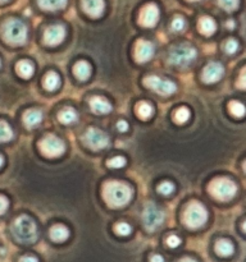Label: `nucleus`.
<instances>
[{"mask_svg":"<svg viewBox=\"0 0 246 262\" xmlns=\"http://www.w3.org/2000/svg\"><path fill=\"white\" fill-rule=\"evenodd\" d=\"M12 233L18 242L30 245L37 239V227L36 223L27 215L17 217L12 225Z\"/></svg>","mask_w":246,"mask_h":262,"instance_id":"7ed1b4c3","label":"nucleus"},{"mask_svg":"<svg viewBox=\"0 0 246 262\" xmlns=\"http://www.w3.org/2000/svg\"><path fill=\"white\" fill-rule=\"evenodd\" d=\"M7 2H9V0H0V3H7Z\"/></svg>","mask_w":246,"mask_h":262,"instance_id":"a18cd8bd","label":"nucleus"},{"mask_svg":"<svg viewBox=\"0 0 246 262\" xmlns=\"http://www.w3.org/2000/svg\"><path fill=\"white\" fill-rule=\"evenodd\" d=\"M189 2H199V0H189Z\"/></svg>","mask_w":246,"mask_h":262,"instance_id":"49530a36","label":"nucleus"},{"mask_svg":"<svg viewBox=\"0 0 246 262\" xmlns=\"http://www.w3.org/2000/svg\"><path fill=\"white\" fill-rule=\"evenodd\" d=\"M82 8L85 13L92 18H99L104 13V0H82Z\"/></svg>","mask_w":246,"mask_h":262,"instance_id":"2eb2a0df","label":"nucleus"},{"mask_svg":"<svg viewBox=\"0 0 246 262\" xmlns=\"http://www.w3.org/2000/svg\"><path fill=\"white\" fill-rule=\"evenodd\" d=\"M90 107L95 114H108L112 110V104L101 96H94L90 100Z\"/></svg>","mask_w":246,"mask_h":262,"instance_id":"dca6fc26","label":"nucleus"},{"mask_svg":"<svg viewBox=\"0 0 246 262\" xmlns=\"http://www.w3.org/2000/svg\"><path fill=\"white\" fill-rule=\"evenodd\" d=\"M218 4L220 5V8H223L227 12H233L238 8L240 2L238 0H218Z\"/></svg>","mask_w":246,"mask_h":262,"instance_id":"c756f323","label":"nucleus"},{"mask_svg":"<svg viewBox=\"0 0 246 262\" xmlns=\"http://www.w3.org/2000/svg\"><path fill=\"white\" fill-rule=\"evenodd\" d=\"M153 113L154 109L149 102L141 101L136 105V114H137L138 118H141V119H149V118H151Z\"/></svg>","mask_w":246,"mask_h":262,"instance_id":"393cba45","label":"nucleus"},{"mask_svg":"<svg viewBox=\"0 0 246 262\" xmlns=\"http://www.w3.org/2000/svg\"><path fill=\"white\" fill-rule=\"evenodd\" d=\"M179 262H196V261L192 260V258H183V260H181Z\"/></svg>","mask_w":246,"mask_h":262,"instance_id":"79ce46f5","label":"nucleus"},{"mask_svg":"<svg viewBox=\"0 0 246 262\" xmlns=\"http://www.w3.org/2000/svg\"><path fill=\"white\" fill-rule=\"evenodd\" d=\"M238 87H240L241 90L245 89V69H242L241 71V74H240V81H238Z\"/></svg>","mask_w":246,"mask_h":262,"instance_id":"58836bf2","label":"nucleus"},{"mask_svg":"<svg viewBox=\"0 0 246 262\" xmlns=\"http://www.w3.org/2000/svg\"><path fill=\"white\" fill-rule=\"evenodd\" d=\"M19 262H38L37 258L33 257V256H23V257H20Z\"/></svg>","mask_w":246,"mask_h":262,"instance_id":"ea45409f","label":"nucleus"},{"mask_svg":"<svg viewBox=\"0 0 246 262\" xmlns=\"http://www.w3.org/2000/svg\"><path fill=\"white\" fill-rule=\"evenodd\" d=\"M15 69H17L18 76H20L22 78H30V77L33 76V72H35L33 64L28 60L18 61Z\"/></svg>","mask_w":246,"mask_h":262,"instance_id":"4be33fe9","label":"nucleus"},{"mask_svg":"<svg viewBox=\"0 0 246 262\" xmlns=\"http://www.w3.org/2000/svg\"><path fill=\"white\" fill-rule=\"evenodd\" d=\"M228 107H230V112L233 117L242 118L245 115V106L240 101H231Z\"/></svg>","mask_w":246,"mask_h":262,"instance_id":"c85d7f7f","label":"nucleus"},{"mask_svg":"<svg viewBox=\"0 0 246 262\" xmlns=\"http://www.w3.org/2000/svg\"><path fill=\"white\" fill-rule=\"evenodd\" d=\"M227 26H228V27H230V28H232V27H233V22H228Z\"/></svg>","mask_w":246,"mask_h":262,"instance_id":"c03bdc74","label":"nucleus"},{"mask_svg":"<svg viewBox=\"0 0 246 262\" xmlns=\"http://www.w3.org/2000/svg\"><path fill=\"white\" fill-rule=\"evenodd\" d=\"M217 30V23L210 17H202L199 20V31L204 36H212Z\"/></svg>","mask_w":246,"mask_h":262,"instance_id":"6ab92c4d","label":"nucleus"},{"mask_svg":"<svg viewBox=\"0 0 246 262\" xmlns=\"http://www.w3.org/2000/svg\"><path fill=\"white\" fill-rule=\"evenodd\" d=\"M208 211L202 204L192 201L187 205L183 214V222L190 229H199L207 223Z\"/></svg>","mask_w":246,"mask_h":262,"instance_id":"423d86ee","label":"nucleus"},{"mask_svg":"<svg viewBox=\"0 0 246 262\" xmlns=\"http://www.w3.org/2000/svg\"><path fill=\"white\" fill-rule=\"evenodd\" d=\"M77 119H78V115H77L76 110L69 109V107H67V109L61 110L59 113V120L63 124H72V123L77 122Z\"/></svg>","mask_w":246,"mask_h":262,"instance_id":"a878e982","label":"nucleus"},{"mask_svg":"<svg viewBox=\"0 0 246 262\" xmlns=\"http://www.w3.org/2000/svg\"><path fill=\"white\" fill-rule=\"evenodd\" d=\"M197 53L195 48L186 45V43H179L171 49L168 54V61L171 66L177 68H187L196 60Z\"/></svg>","mask_w":246,"mask_h":262,"instance_id":"20e7f679","label":"nucleus"},{"mask_svg":"<svg viewBox=\"0 0 246 262\" xmlns=\"http://www.w3.org/2000/svg\"><path fill=\"white\" fill-rule=\"evenodd\" d=\"M40 8L49 12H55V10L63 9L67 5L68 0H37Z\"/></svg>","mask_w":246,"mask_h":262,"instance_id":"412c9836","label":"nucleus"},{"mask_svg":"<svg viewBox=\"0 0 246 262\" xmlns=\"http://www.w3.org/2000/svg\"><path fill=\"white\" fill-rule=\"evenodd\" d=\"M174 191V184L171 182H163L158 186V192L164 196H169Z\"/></svg>","mask_w":246,"mask_h":262,"instance_id":"2f4dec72","label":"nucleus"},{"mask_svg":"<svg viewBox=\"0 0 246 262\" xmlns=\"http://www.w3.org/2000/svg\"><path fill=\"white\" fill-rule=\"evenodd\" d=\"M14 137L13 128L4 120H0V142H8Z\"/></svg>","mask_w":246,"mask_h":262,"instance_id":"bb28decb","label":"nucleus"},{"mask_svg":"<svg viewBox=\"0 0 246 262\" xmlns=\"http://www.w3.org/2000/svg\"><path fill=\"white\" fill-rule=\"evenodd\" d=\"M167 245L171 248H176L181 245V239H179L177 235H169V237L167 238Z\"/></svg>","mask_w":246,"mask_h":262,"instance_id":"c9c22d12","label":"nucleus"},{"mask_svg":"<svg viewBox=\"0 0 246 262\" xmlns=\"http://www.w3.org/2000/svg\"><path fill=\"white\" fill-rule=\"evenodd\" d=\"M0 66H2V61H0Z\"/></svg>","mask_w":246,"mask_h":262,"instance_id":"de8ad7c7","label":"nucleus"},{"mask_svg":"<svg viewBox=\"0 0 246 262\" xmlns=\"http://www.w3.org/2000/svg\"><path fill=\"white\" fill-rule=\"evenodd\" d=\"M38 147H40L41 154L49 159L59 158L66 151V145L63 143V141L54 135H46L40 141Z\"/></svg>","mask_w":246,"mask_h":262,"instance_id":"0eeeda50","label":"nucleus"},{"mask_svg":"<svg viewBox=\"0 0 246 262\" xmlns=\"http://www.w3.org/2000/svg\"><path fill=\"white\" fill-rule=\"evenodd\" d=\"M164 219H166V215L156 205H146L145 210L142 212V223L145 225L146 230L154 232V230L159 229L164 223Z\"/></svg>","mask_w":246,"mask_h":262,"instance_id":"6e6552de","label":"nucleus"},{"mask_svg":"<svg viewBox=\"0 0 246 262\" xmlns=\"http://www.w3.org/2000/svg\"><path fill=\"white\" fill-rule=\"evenodd\" d=\"M117 129L119 132H126V130H128V123L126 120H119L117 123Z\"/></svg>","mask_w":246,"mask_h":262,"instance_id":"4c0bfd02","label":"nucleus"},{"mask_svg":"<svg viewBox=\"0 0 246 262\" xmlns=\"http://www.w3.org/2000/svg\"><path fill=\"white\" fill-rule=\"evenodd\" d=\"M223 48H224V51L227 54H235L238 50V42L236 40H233V38H230V40L225 41Z\"/></svg>","mask_w":246,"mask_h":262,"instance_id":"72a5a7b5","label":"nucleus"},{"mask_svg":"<svg viewBox=\"0 0 246 262\" xmlns=\"http://www.w3.org/2000/svg\"><path fill=\"white\" fill-rule=\"evenodd\" d=\"M144 84L156 94L161 95V96H171L177 91V86L174 82L166 78H160L158 76L146 77L144 79Z\"/></svg>","mask_w":246,"mask_h":262,"instance_id":"1a4fd4ad","label":"nucleus"},{"mask_svg":"<svg viewBox=\"0 0 246 262\" xmlns=\"http://www.w3.org/2000/svg\"><path fill=\"white\" fill-rule=\"evenodd\" d=\"M66 27L61 25L50 26L44 32V42L48 46H58L66 38Z\"/></svg>","mask_w":246,"mask_h":262,"instance_id":"f8f14e48","label":"nucleus"},{"mask_svg":"<svg viewBox=\"0 0 246 262\" xmlns=\"http://www.w3.org/2000/svg\"><path fill=\"white\" fill-rule=\"evenodd\" d=\"M159 8L155 4L150 3V4H146L145 7L141 9L140 17H138V23L144 27H154V26L158 23L159 20Z\"/></svg>","mask_w":246,"mask_h":262,"instance_id":"9b49d317","label":"nucleus"},{"mask_svg":"<svg viewBox=\"0 0 246 262\" xmlns=\"http://www.w3.org/2000/svg\"><path fill=\"white\" fill-rule=\"evenodd\" d=\"M3 164H4V158H3L2 155H0V168L3 166Z\"/></svg>","mask_w":246,"mask_h":262,"instance_id":"37998d69","label":"nucleus"},{"mask_svg":"<svg viewBox=\"0 0 246 262\" xmlns=\"http://www.w3.org/2000/svg\"><path fill=\"white\" fill-rule=\"evenodd\" d=\"M190 117H191V113H190V110L187 109V107H179V109H177L176 113H174V120H176V123H178V124L186 123L187 120L190 119Z\"/></svg>","mask_w":246,"mask_h":262,"instance_id":"cd10ccee","label":"nucleus"},{"mask_svg":"<svg viewBox=\"0 0 246 262\" xmlns=\"http://www.w3.org/2000/svg\"><path fill=\"white\" fill-rule=\"evenodd\" d=\"M2 36L9 45L19 46L27 41L28 31L25 23L17 18H9L2 26Z\"/></svg>","mask_w":246,"mask_h":262,"instance_id":"f03ea898","label":"nucleus"},{"mask_svg":"<svg viewBox=\"0 0 246 262\" xmlns=\"http://www.w3.org/2000/svg\"><path fill=\"white\" fill-rule=\"evenodd\" d=\"M43 113L37 109L27 110V112L23 114V124H25L26 128H28V129L37 127V125L43 122Z\"/></svg>","mask_w":246,"mask_h":262,"instance_id":"f3484780","label":"nucleus"},{"mask_svg":"<svg viewBox=\"0 0 246 262\" xmlns=\"http://www.w3.org/2000/svg\"><path fill=\"white\" fill-rule=\"evenodd\" d=\"M102 197L112 209L126 206L132 199V188L127 183L119 181L107 182L102 187Z\"/></svg>","mask_w":246,"mask_h":262,"instance_id":"f257e3e1","label":"nucleus"},{"mask_svg":"<svg viewBox=\"0 0 246 262\" xmlns=\"http://www.w3.org/2000/svg\"><path fill=\"white\" fill-rule=\"evenodd\" d=\"M107 165L109 166V168H113V169L123 168V166L126 165V159L123 158V156H115V158L108 160Z\"/></svg>","mask_w":246,"mask_h":262,"instance_id":"7c9ffc66","label":"nucleus"},{"mask_svg":"<svg viewBox=\"0 0 246 262\" xmlns=\"http://www.w3.org/2000/svg\"><path fill=\"white\" fill-rule=\"evenodd\" d=\"M69 230L64 225H54L50 229V238L54 242H64L68 239Z\"/></svg>","mask_w":246,"mask_h":262,"instance_id":"aec40b11","label":"nucleus"},{"mask_svg":"<svg viewBox=\"0 0 246 262\" xmlns=\"http://www.w3.org/2000/svg\"><path fill=\"white\" fill-rule=\"evenodd\" d=\"M154 55V45L150 41L138 40L135 46V59L137 63H146Z\"/></svg>","mask_w":246,"mask_h":262,"instance_id":"ddd939ff","label":"nucleus"},{"mask_svg":"<svg viewBox=\"0 0 246 262\" xmlns=\"http://www.w3.org/2000/svg\"><path fill=\"white\" fill-rule=\"evenodd\" d=\"M172 30L176 31V32H181L186 28V20L183 19L182 17H176L173 20H172V25H171Z\"/></svg>","mask_w":246,"mask_h":262,"instance_id":"473e14b6","label":"nucleus"},{"mask_svg":"<svg viewBox=\"0 0 246 262\" xmlns=\"http://www.w3.org/2000/svg\"><path fill=\"white\" fill-rule=\"evenodd\" d=\"M223 73H224V68L222 64L218 61H212L202 71V81L205 83H215L222 78Z\"/></svg>","mask_w":246,"mask_h":262,"instance_id":"4468645a","label":"nucleus"},{"mask_svg":"<svg viewBox=\"0 0 246 262\" xmlns=\"http://www.w3.org/2000/svg\"><path fill=\"white\" fill-rule=\"evenodd\" d=\"M44 87H45L48 91H54L59 87L60 84V78H59L58 74L55 72H48L44 77V82H43Z\"/></svg>","mask_w":246,"mask_h":262,"instance_id":"5701e85b","label":"nucleus"},{"mask_svg":"<svg viewBox=\"0 0 246 262\" xmlns=\"http://www.w3.org/2000/svg\"><path fill=\"white\" fill-rule=\"evenodd\" d=\"M8 206H9V201H8V199L5 196H2V194H0V215H3L5 211H7Z\"/></svg>","mask_w":246,"mask_h":262,"instance_id":"e433bc0d","label":"nucleus"},{"mask_svg":"<svg viewBox=\"0 0 246 262\" xmlns=\"http://www.w3.org/2000/svg\"><path fill=\"white\" fill-rule=\"evenodd\" d=\"M151 262H164V260L160 255H154L151 256Z\"/></svg>","mask_w":246,"mask_h":262,"instance_id":"a19ab883","label":"nucleus"},{"mask_svg":"<svg viewBox=\"0 0 246 262\" xmlns=\"http://www.w3.org/2000/svg\"><path fill=\"white\" fill-rule=\"evenodd\" d=\"M215 251L219 256H223V257H228L233 253L235 248H233V245L230 242V241L220 239L218 241L217 245H215Z\"/></svg>","mask_w":246,"mask_h":262,"instance_id":"b1692460","label":"nucleus"},{"mask_svg":"<svg viewBox=\"0 0 246 262\" xmlns=\"http://www.w3.org/2000/svg\"><path fill=\"white\" fill-rule=\"evenodd\" d=\"M209 193L218 201H230L237 193V186L228 178H215L210 182Z\"/></svg>","mask_w":246,"mask_h":262,"instance_id":"39448f33","label":"nucleus"},{"mask_svg":"<svg viewBox=\"0 0 246 262\" xmlns=\"http://www.w3.org/2000/svg\"><path fill=\"white\" fill-rule=\"evenodd\" d=\"M115 233L119 235H128L131 233V227L127 224V223H118L114 228Z\"/></svg>","mask_w":246,"mask_h":262,"instance_id":"f704fd0d","label":"nucleus"},{"mask_svg":"<svg viewBox=\"0 0 246 262\" xmlns=\"http://www.w3.org/2000/svg\"><path fill=\"white\" fill-rule=\"evenodd\" d=\"M84 143L90 150H102L109 145V136L99 128H89L84 135Z\"/></svg>","mask_w":246,"mask_h":262,"instance_id":"9d476101","label":"nucleus"},{"mask_svg":"<svg viewBox=\"0 0 246 262\" xmlns=\"http://www.w3.org/2000/svg\"><path fill=\"white\" fill-rule=\"evenodd\" d=\"M73 73L81 81H86L90 76H91V66L87 61L79 60L74 64Z\"/></svg>","mask_w":246,"mask_h":262,"instance_id":"a211bd4d","label":"nucleus"}]
</instances>
